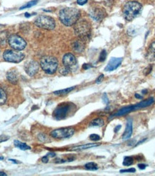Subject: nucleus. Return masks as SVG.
Listing matches in <instances>:
<instances>
[{"instance_id":"nucleus-1","label":"nucleus","mask_w":155,"mask_h":176,"mask_svg":"<svg viewBox=\"0 0 155 176\" xmlns=\"http://www.w3.org/2000/svg\"><path fill=\"white\" fill-rule=\"evenodd\" d=\"M81 16V13L74 7H65L59 13V19L65 26H72L75 25Z\"/></svg>"},{"instance_id":"nucleus-2","label":"nucleus","mask_w":155,"mask_h":176,"mask_svg":"<svg viewBox=\"0 0 155 176\" xmlns=\"http://www.w3.org/2000/svg\"><path fill=\"white\" fill-rule=\"evenodd\" d=\"M142 5L138 1H130L124 5L123 9L124 17L128 21H132L141 13Z\"/></svg>"},{"instance_id":"nucleus-3","label":"nucleus","mask_w":155,"mask_h":176,"mask_svg":"<svg viewBox=\"0 0 155 176\" xmlns=\"http://www.w3.org/2000/svg\"><path fill=\"white\" fill-rule=\"evenodd\" d=\"M76 105L70 102L60 103L55 109L52 116L56 120H63L67 118L71 112L76 110Z\"/></svg>"},{"instance_id":"nucleus-4","label":"nucleus","mask_w":155,"mask_h":176,"mask_svg":"<svg viewBox=\"0 0 155 176\" xmlns=\"http://www.w3.org/2000/svg\"><path fill=\"white\" fill-rule=\"evenodd\" d=\"M40 66L47 74L55 73L58 67V61L54 56H44L40 59Z\"/></svg>"},{"instance_id":"nucleus-5","label":"nucleus","mask_w":155,"mask_h":176,"mask_svg":"<svg viewBox=\"0 0 155 176\" xmlns=\"http://www.w3.org/2000/svg\"><path fill=\"white\" fill-rule=\"evenodd\" d=\"M74 31L77 36L82 40H85L91 35V25L85 20H78L77 23L75 24Z\"/></svg>"},{"instance_id":"nucleus-6","label":"nucleus","mask_w":155,"mask_h":176,"mask_svg":"<svg viewBox=\"0 0 155 176\" xmlns=\"http://www.w3.org/2000/svg\"><path fill=\"white\" fill-rule=\"evenodd\" d=\"M154 102V100L153 97H150V98L147 99V100H144V101H141L139 103L136 104L134 105H129V106L120 109L118 112L116 113L115 114H114L112 116V117H115V116H122L126 114L129 113L134 111V110H139L140 108H146L151 105L153 102Z\"/></svg>"},{"instance_id":"nucleus-7","label":"nucleus","mask_w":155,"mask_h":176,"mask_svg":"<svg viewBox=\"0 0 155 176\" xmlns=\"http://www.w3.org/2000/svg\"><path fill=\"white\" fill-rule=\"evenodd\" d=\"M35 25L38 28L51 30L55 28V22L53 18L49 16L41 15L38 17L35 21Z\"/></svg>"},{"instance_id":"nucleus-8","label":"nucleus","mask_w":155,"mask_h":176,"mask_svg":"<svg viewBox=\"0 0 155 176\" xmlns=\"http://www.w3.org/2000/svg\"><path fill=\"white\" fill-rule=\"evenodd\" d=\"M8 43L9 45L15 49V51H22L24 49H25L27 46V43L22 37L20 35H11L8 38Z\"/></svg>"},{"instance_id":"nucleus-9","label":"nucleus","mask_w":155,"mask_h":176,"mask_svg":"<svg viewBox=\"0 0 155 176\" xmlns=\"http://www.w3.org/2000/svg\"><path fill=\"white\" fill-rule=\"evenodd\" d=\"M3 58L7 62L19 63L23 60L25 58V54L16 51L7 50L3 54Z\"/></svg>"},{"instance_id":"nucleus-10","label":"nucleus","mask_w":155,"mask_h":176,"mask_svg":"<svg viewBox=\"0 0 155 176\" xmlns=\"http://www.w3.org/2000/svg\"><path fill=\"white\" fill-rule=\"evenodd\" d=\"M75 133L73 128H61L51 131L50 135L55 139H68L71 137Z\"/></svg>"},{"instance_id":"nucleus-11","label":"nucleus","mask_w":155,"mask_h":176,"mask_svg":"<svg viewBox=\"0 0 155 176\" xmlns=\"http://www.w3.org/2000/svg\"><path fill=\"white\" fill-rule=\"evenodd\" d=\"M25 70L29 76H34L39 70V64L35 60H30L25 64Z\"/></svg>"},{"instance_id":"nucleus-12","label":"nucleus","mask_w":155,"mask_h":176,"mask_svg":"<svg viewBox=\"0 0 155 176\" xmlns=\"http://www.w3.org/2000/svg\"><path fill=\"white\" fill-rule=\"evenodd\" d=\"M63 64L66 68L71 69L77 64V60H76V56L71 53L65 54L63 57Z\"/></svg>"},{"instance_id":"nucleus-13","label":"nucleus","mask_w":155,"mask_h":176,"mask_svg":"<svg viewBox=\"0 0 155 176\" xmlns=\"http://www.w3.org/2000/svg\"><path fill=\"white\" fill-rule=\"evenodd\" d=\"M90 15L96 21H101L106 17V11L101 7H93L90 11Z\"/></svg>"},{"instance_id":"nucleus-14","label":"nucleus","mask_w":155,"mask_h":176,"mask_svg":"<svg viewBox=\"0 0 155 176\" xmlns=\"http://www.w3.org/2000/svg\"><path fill=\"white\" fill-rule=\"evenodd\" d=\"M122 60H123L122 58H111V59H110V61H108L107 66L105 67V71H114V70L116 69L117 68L122 64Z\"/></svg>"},{"instance_id":"nucleus-15","label":"nucleus","mask_w":155,"mask_h":176,"mask_svg":"<svg viewBox=\"0 0 155 176\" xmlns=\"http://www.w3.org/2000/svg\"><path fill=\"white\" fill-rule=\"evenodd\" d=\"M82 39H78L72 42L71 46H72L73 51L77 53H82L85 49V44Z\"/></svg>"},{"instance_id":"nucleus-16","label":"nucleus","mask_w":155,"mask_h":176,"mask_svg":"<svg viewBox=\"0 0 155 176\" xmlns=\"http://www.w3.org/2000/svg\"><path fill=\"white\" fill-rule=\"evenodd\" d=\"M18 73L16 70H10L7 73V78L9 80V82L12 84H16L18 81Z\"/></svg>"},{"instance_id":"nucleus-17","label":"nucleus","mask_w":155,"mask_h":176,"mask_svg":"<svg viewBox=\"0 0 155 176\" xmlns=\"http://www.w3.org/2000/svg\"><path fill=\"white\" fill-rule=\"evenodd\" d=\"M146 59L150 61H155V41L151 43L146 53Z\"/></svg>"},{"instance_id":"nucleus-18","label":"nucleus","mask_w":155,"mask_h":176,"mask_svg":"<svg viewBox=\"0 0 155 176\" xmlns=\"http://www.w3.org/2000/svg\"><path fill=\"white\" fill-rule=\"evenodd\" d=\"M132 121L131 120H129L127 123V126H126V129L124 131L123 136V139H127L129 138H130V136H132Z\"/></svg>"},{"instance_id":"nucleus-19","label":"nucleus","mask_w":155,"mask_h":176,"mask_svg":"<svg viewBox=\"0 0 155 176\" xmlns=\"http://www.w3.org/2000/svg\"><path fill=\"white\" fill-rule=\"evenodd\" d=\"M99 144H83L81 145V146H77L73 147L72 149L75 150V151H81V150L87 149L99 146Z\"/></svg>"},{"instance_id":"nucleus-20","label":"nucleus","mask_w":155,"mask_h":176,"mask_svg":"<svg viewBox=\"0 0 155 176\" xmlns=\"http://www.w3.org/2000/svg\"><path fill=\"white\" fill-rule=\"evenodd\" d=\"M14 144L16 147L20 149L21 150H28L31 149V147L30 146H28V144H26L25 143L21 142V141H18V140H15L14 141Z\"/></svg>"},{"instance_id":"nucleus-21","label":"nucleus","mask_w":155,"mask_h":176,"mask_svg":"<svg viewBox=\"0 0 155 176\" xmlns=\"http://www.w3.org/2000/svg\"><path fill=\"white\" fill-rule=\"evenodd\" d=\"M76 88V87H71V88H65L63 89V90H57V91H55L54 92V94L55 95H66V94L71 93L72 90H74Z\"/></svg>"},{"instance_id":"nucleus-22","label":"nucleus","mask_w":155,"mask_h":176,"mask_svg":"<svg viewBox=\"0 0 155 176\" xmlns=\"http://www.w3.org/2000/svg\"><path fill=\"white\" fill-rule=\"evenodd\" d=\"M104 125V121L102 119H96L93 121H91V123L90 124V126H98V127H100V126H102Z\"/></svg>"},{"instance_id":"nucleus-23","label":"nucleus","mask_w":155,"mask_h":176,"mask_svg":"<svg viewBox=\"0 0 155 176\" xmlns=\"http://www.w3.org/2000/svg\"><path fill=\"white\" fill-rule=\"evenodd\" d=\"M7 100V95L4 90L2 88H0V105H3L5 103Z\"/></svg>"},{"instance_id":"nucleus-24","label":"nucleus","mask_w":155,"mask_h":176,"mask_svg":"<svg viewBox=\"0 0 155 176\" xmlns=\"http://www.w3.org/2000/svg\"><path fill=\"white\" fill-rule=\"evenodd\" d=\"M85 167L88 170H96L98 168V165L96 163H94V162H88V163H87L85 165Z\"/></svg>"},{"instance_id":"nucleus-25","label":"nucleus","mask_w":155,"mask_h":176,"mask_svg":"<svg viewBox=\"0 0 155 176\" xmlns=\"http://www.w3.org/2000/svg\"><path fill=\"white\" fill-rule=\"evenodd\" d=\"M134 163V159H133L132 157H126L124 158V165L125 166H129V165H132Z\"/></svg>"},{"instance_id":"nucleus-26","label":"nucleus","mask_w":155,"mask_h":176,"mask_svg":"<svg viewBox=\"0 0 155 176\" xmlns=\"http://www.w3.org/2000/svg\"><path fill=\"white\" fill-rule=\"evenodd\" d=\"M37 2H38V0H32V1L28 2V4L24 5L23 7H20V10H24V9H26V8L32 7L34 6V5L37 4Z\"/></svg>"},{"instance_id":"nucleus-27","label":"nucleus","mask_w":155,"mask_h":176,"mask_svg":"<svg viewBox=\"0 0 155 176\" xmlns=\"http://www.w3.org/2000/svg\"><path fill=\"white\" fill-rule=\"evenodd\" d=\"M106 51L105 50H103L101 51V53H100V57H99V61H105L106 58Z\"/></svg>"},{"instance_id":"nucleus-28","label":"nucleus","mask_w":155,"mask_h":176,"mask_svg":"<svg viewBox=\"0 0 155 176\" xmlns=\"http://www.w3.org/2000/svg\"><path fill=\"white\" fill-rule=\"evenodd\" d=\"M89 137H90V139L92 140V141H98V140L100 139V136H98V135L97 134H91L90 135Z\"/></svg>"},{"instance_id":"nucleus-29","label":"nucleus","mask_w":155,"mask_h":176,"mask_svg":"<svg viewBox=\"0 0 155 176\" xmlns=\"http://www.w3.org/2000/svg\"><path fill=\"white\" fill-rule=\"evenodd\" d=\"M70 71H71V69H68V68H66L65 66H64V68H62L60 70V73L63 75H65L67 74H68L70 72Z\"/></svg>"},{"instance_id":"nucleus-30","label":"nucleus","mask_w":155,"mask_h":176,"mask_svg":"<svg viewBox=\"0 0 155 176\" xmlns=\"http://www.w3.org/2000/svg\"><path fill=\"white\" fill-rule=\"evenodd\" d=\"M8 139H9V136L7 135H0V143L7 141Z\"/></svg>"},{"instance_id":"nucleus-31","label":"nucleus","mask_w":155,"mask_h":176,"mask_svg":"<svg viewBox=\"0 0 155 176\" xmlns=\"http://www.w3.org/2000/svg\"><path fill=\"white\" fill-rule=\"evenodd\" d=\"M38 138H39V139L40 140V141H45V142H46V141H47V136H45V134H40V135H39L38 136Z\"/></svg>"},{"instance_id":"nucleus-32","label":"nucleus","mask_w":155,"mask_h":176,"mask_svg":"<svg viewBox=\"0 0 155 176\" xmlns=\"http://www.w3.org/2000/svg\"><path fill=\"white\" fill-rule=\"evenodd\" d=\"M136 170L134 168H130V169H127V170H120V172L123 173V172H134Z\"/></svg>"},{"instance_id":"nucleus-33","label":"nucleus","mask_w":155,"mask_h":176,"mask_svg":"<svg viewBox=\"0 0 155 176\" xmlns=\"http://www.w3.org/2000/svg\"><path fill=\"white\" fill-rule=\"evenodd\" d=\"M88 2V0H77V3L79 5H84Z\"/></svg>"},{"instance_id":"nucleus-34","label":"nucleus","mask_w":155,"mask_h":176,"mask_svg":"<svg viewBox=\"0 0 155 176\" xmlns=\"http://www.w3.org/2000/svg\"><path fill=\"white\" fill-rule=\"evenodd\" d=\"M103 74H100L99 77H98V78H97L96 80V83H100L102 82V80L103 79Z\"/></svg>"},{"instance_id":"nucleus-35","label":"nucleus","mask_w":155,"mask_h":176,"mask_svg":"<svg viewBox=\"0 0 155 176\" xmlns=\"http://www.w3.org/2000/svg\"><path fill=\"white\" fill-rule=\"evenodd\" d=\"M103 102H104L106 104V105H108V97H107L106 94H104V95H103Z\"/></svg>"},{"instance_id":"nucleus-36","label":"nucleus","mask_w":155,"mask_h":176,"mask_svg":"<svg viewBox=\"0 0 155 176\" xmlns=\"http://www.w3.org/2000/svg\"><path fill=\"white\" fill-rule=\"evenodd\" d=\"M48 161H49L48 155H46V156L43 157V158H42V162H43L44 163H47V162H48Z\"/></svg>"},{"instance_id":"nucleus-37","label":"nucleus","mask_w":155,"mask_h":176,"mask_svg":"<svg viewBox=\"0 0 155 176\" xmlns=\"http://www.w3.org/2000/svg\"><path fill=\"white\" fill-rule=\"evenodd\" d=\"M91 65H90L89 64H84L83 65V69H88L89 68L91 67Z\"/></svg>"},{"instance_id":"nucleus-38","label":"nucleus","mask_w":155,"mask_h":176,"mask_svg":"<svg viewBox=\"0 0 155 176\" xmlns=\"http://www.w3.org/2000/svg\"><path fill=\"white\" fill-rule=\"evenodd\" d=\"M138 167H139L141 170H144V169L146 168V165H145V164L141 163V164H139V165H138Z\"/></svg>"},{"instance_id":"nucleus-39","label":"nucleus","mask_w":155,"mask_h":176,"mask_svg":"<svg viewBox=\"0 0 155 176\" xmlns=\"http://www.w3.org/2000/svg\"><path fill=\"white\" fill-rule=\"evenodd\" d=\"M9 161H12L13 162H14V163H15V164H19V163H20V162H19V161H17V160H12V159H9Z\"/></svg>"},{"instance_id":"nucleus-40","label":"nucleus","mask_w":155,"mask_h":176,"mask_svg":"<svg viewBox=\"0 0 155 176\" xmlns=\"http://www.w3.org/2000/svg\"><path fill=\"white\" fill-rule=\"evenodd\" d=\"M120 128H121V126H120V125L117 126H116V129H114V131H115V132H117V131H118L120 129Z\"/></svg>"},{"instance_id":"nucleus-41","label":"nucleus","mask_w":155,"mask_h":176,"mask_svg":"<svg viewBox=\"0 0 155 176\" xmlns=\"http://www.w3.org/2000/svg\"><path fill=\"white\" fill-rule=\"evenodd\" d=\"M0 176H7V174L4 172H0Z\"/></svg>"},{"instance_id":"nucleus-42","label":"nucleus","mask_w":155,"mask_h":176,"mask_svg":"<svg viewBox=\"0 0 155 176\" xmlns=\"http://www.w3.org/2000/svg\"><path fill=\"white\" fill-rule=\"evenodd\" d=\"M25 16L26 17V18H30V14H29V13H26L25 14Z\"/></svg>"},{"instance_id":"nucleus-43","label":"nucleus","mask_w":155,"mask_h":176,"mask_svg":"<svg viewBox=\"0 0 155 176\" xmlns=\"http://www.w3.org/2000/svg\"><path fill=\"white\" fill-rule=\"evenodd\" d=\"M135 97H137V98H141V95H138V94H136V95H135Z\"/></svg>"},{"instance_id":"nucleus-44","label":"nucleus","mask_w":155,"mask_h":176,"mask_svg":"<svg viewBox=\"0 0 155 176\" xmlns=\"http://www.w3.org/2000/svg\"><path fill=\"white\" fill-rule=\"evenodd\" d=\"M3 159H4V158H1H1H0V160H2Z\"/></svg>"}]
</instances>
